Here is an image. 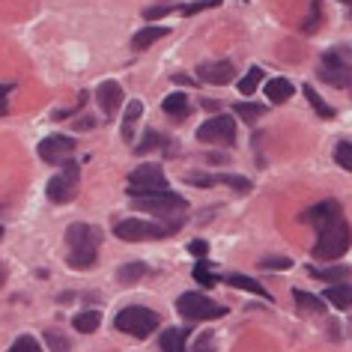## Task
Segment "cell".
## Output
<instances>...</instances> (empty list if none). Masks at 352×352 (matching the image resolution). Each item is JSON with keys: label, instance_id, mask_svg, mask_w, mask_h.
Masks as SVG:
<instances>
[{"label": "cell", "instance_id": "6da1fadb", "mask_svg": "<svg viewBox=\"0 0 352 352\" xmlns=\"http://www.w3.org/2000/svg\"><path fill=\"white\" fill-rule=\"evenodd\" d=\"M302 221L314 224L320 239H316V248H314V257L316 260H340L346 254L349 242H352V233H349V224L343 221V212H340V204L338 200H322V204L311 206L307 212L302 215Z\"/></svg>", "mask_w": 352, "mask_h": 352}, {"label": "cell", "instance_id": "7a4b0ae2", "mask_svg": "<svg viewBox=\"0 0 352 352\" xmlns=\"http://www.w3.org/2000/svg\"><path fill=\"white\" fill-rule=\"evenodd\" d=\"M66 242H69V257L66 263L78 272H87L96 266V257H99V245H102V230L93 224H69L66 230Z\"/></svg>", "mask_w": 352, "mask_h": 352}, {"label": "cell", "instance_id": "3957f363", "mask_svg": "<svg viewBox=\"0 0 352 352\" xmlns=\"http://www.w3.org/2000/svg\"><path fill=\"white\" fill-rule=\"evenodd\" d=\"M173 230H179V224H153L140 221V218H126V221L113 224V236L122 242H146V239H164Z\"/></svg>", "mask_w": 352, "mask_h": 352}, {"label": "cell", "instance_id": "277c9868", "mask_svg": "<svg viewBox=\"0 0 352 352\" xmlns=\"http://www.w3.org/2000/svg\"><path fill=\"white\" fill-rule=\"evenodd\" d=\"M117 331H126L131 338H149L155 329H158V314L149 311V307H140V305H131V307H122L117 314Z\"/></svg>", "mask_w": 352, "mask_h": 352}, {"label": "cell", "instance_id": "5b68a950", "mask_svg": "<svg viewBox=\"0 0 352 352\" xmlns=\"http://www.w3.org/2000/svg\"><path fill=\"white\" fill-rule=\"evenodd\" d=\"M78 186H81V167L75 162H63L60 173L48 179V200L51 204H69V200H75Z\"/></svg>", "mask_w": 352, "mask_h": 352}, {"label": "cell", "instance_id": "8992f818", "mask_svg": "<svg viewBox=\"0 0 352 352\" xmlns=\"http://www.w3.org/2000/svg\"><path fill=\"white\" fill-rule=\"evenodd\" d=\"M158 191H167V176L158 164H140L129 173V197L158 195Z\"/></svg>", "mask_w": 352, "mask_h": 352}, {"label": "cell", "instance_id": "52a82bcc", "mask_svg": "<svg viewBox=\"0 0 352 352\" xmlns=\"http://www.w3.org/2000/svg\"><path fill=\"white\" fill-rule=\"evenodd\" d=\"M131 204L140 212H153L158 218H167V215H176V212H186L188 204L186 197L173 195V191H158V195H140V197H131Z\"/></svg>", "mask_w": 352, "mask_h": 352}, {"label": "cell", "instance_id": "ba28073f", "mask_svg": "<svg viewBox=\"0 0 352 352\" xmlns=\"http://www.w3.org/2000/svg\"><path fill=\"white\" fill-rule=\"evenodd\" d=\"M176 311L186 316L188 322H197V320H215V316H224L227 307L209 302V298L200 296V293H182L179 298H176Z\"/></svg>", "mask_w": 352, "mask_h": 352}, {"label": "cell", "instance_id": "9c48e42d", "mask_svg": "<svg viewBox=\"0 0 352 352\" xmlns=\"http://www.w3.org/2000/svg\"><path fill=\"white\" fill-rule=\"evenodd\" d=\"M197 140H204V144L230 146L236 140V120L233 117H212V120H206L204 126L197 129Z\"/></svg>", "mask_w": 352, "mask_h": 352}, {"label": "cell", "instance_id": "30bf717a", "mask_svg": "<svg viewBox=\"0 0 352 352\" xmlns=\"http://www.w3.org/2000/svg\"><path fill=\"white\" fill-rule=\"evenodd\" d=\"M316 75H320V81L331 84V87H340V90L352 84V69H349V63H343L338 54H325L320 60V69H316Z\"/></svg>", "mask_w": 352, "mask_h": 352}, {"label": "cell", "instance_id": "8fae6325", "mask_svg": "<svg viewBox=\"0 0 352 352\" xmlns=\"http://www.w3.org/2000/svg\"><path fill=\"white\" fill-rule=\"evenodd\" d=\"M72 153H75V140L69 135H48L45 140H39V158L48 164H63L69 162Z\"/></svg>", "mask_w": 352, "mask_h": 352}, {"label": "cell", "instance_id": "7c38bea8", "mask_svg": "<svg viewBox=\"0 0 352 352\" xmlns=\"http://www.w3.org/2000/svg\"><path fill=\"white\" fill-rule=\"evenodd\" d=\"M197 78L204 84H212V87H224V84H230L233 78H236V69L233 63H227V60H218V63H204L197 69Z\"/></svg>", "mask_w": 352, "mask_h": 352}, {"label": "cell", "instance_id": "4fadbf2b", "mask_svg": "<svg viewBox=\"0 0 352 352\" xmlns=\"http://www.w3.org/2000/svg\"><path fill=\"white\" fill-rule=\"evenodd\" d=\"M96 102L104 113H117V108L122 104V87L117 81H102L96 90Z\"/></svg>", "mask_w": 352, "mask_h": 352}, {"label": "cell", "instance_id": "5bb4252c", "mask_svg": "<svg viewBox=\"0 0 352 352\" xmlns=\"http://www.w3.org/2000/svg\"><path fill=\"white\" fill-rule=\"evenodd\" d=\"M322 298L331 302L334 307H340V311H349L352 307V284H331L322 293Z\"/></svg>", "mask_w": 352, "mask_h": 352}, {"label": "cell", "instance_id": "9a60e30c", "mask_svg": "<svg viewBox=\"0 0 352 352\" xmlns=\"http://www.w3.org/2000/svg\"><path fill=\"white\" fill-rule=\"evenodd\" d=\"M162 108L167 117H173V120H182V117H188V93H170L167 99L162 102Z\"/></svg>", "mask_w": 352, "mask_h": 352}, {"label": "cell", "instance_id": "2e32d148", "mask_svg": "<svg viewBox=\"0 0 352 352\" xmlns=\"http://www.w3.org/2000/svg\"><path fill=\"white\" fill-rule=\"evenodd\" d=\"M266 96H269L272 104H284L289 96H293V84H289L287 78H272L266 84Z\"/></svg>", "mask_w": 352, "mask_h": 352}, {"label": "cell", "instance_id": "e0dca14e", "mask_svg": "<svg viewBox=\"0 0 352 352\" xmlns=\"http://www.w3.org/2000/svg\"><path fill=\"white\" fill-rule=\"evenodd\" d=\"M158 346H162V352H186V331L182 329H164Z\"/></svg>", "mask_w": 352, "mask_h": 352}, {"label": "cell", "instance_id": "ac0fdd59", "mask_svg": "<svg viewBox=\"0 0 352 352\" xmlns=\"http://www.w3.org/2000/svg\"><path fill=\"white\" fill-rule=\"evenodd\" d=\"M167 33H170L167 28H144V30H138V33H135V39H131V45H135L138 51H144V48L153 45V42L164 39Z\"/></svg>", "mask_w": 352, "mask_h": 352}, {"label": "cell", "instance_id": "d6986e66", "mask_svg": "<svg viewBox=\"0 0 352 352\" xmlns=\"http://www.w3.org/2000/svg\"><path fill=\"white\" fill-rule=\"evenodd\" d=\"M72 325H75V331H81V334H93L102 325V314L99 311H81V314H75Z\"/></svg>", "mask_w": 352, "mask_h": 352}, {"label": "cell", "instance_id": "ffe728a7", "mask_svg": "<svg viewBox=\"0 0 352 352\" xmlns=\"http://www.w3.org/2000/svg\"><path fill=\"white\" fill-rule=\"evenodd\" d=\"M144 117V104H140L138 99L135 102H129V108H126V117H122V138L131 140V135H135V122Z\"/></svg>", "mask_w": 352, "mask_h": 352}, {"label": "cell", "instance_id": "44dd1931", "mask_svg": "<svg viewBox=\"0 0 352 352\" xmlns=\"http://www.w3.org/2000/svg\"><path fill=\"white\" fill-rule=\"evenodd\" d=\"M146 272L149 269L144 266V263H126V266L117 269V280H120V284H135V280H140Z\"/></svg>", "mask_w": 352, "mask_h": 352}, {"label": "cell", "instance_id": "7402d4cb", "mask_svg": "<svg viewBox=\"0 0 352 352\" xmlns=\"http://www.w3.org/2000/svg\"><path fill=\"white\" fill-rule=\"evenodd\" d=\"M227 284L236 287V289H245V293H254V296H260V298H272L266 289L257 284V280H251V278H245V275H230V278H227Z\"/></svg>", "mask_w": 352, "mask_h": 352}, {"label": "cell", "instance_id": "603a6c76", "mask_svg": "<svg viewBox=\"0 0 352 352\" xmlns=\"http://www.w3.org/2000/svg\"><path fill=\"white\" fill-rule=\"evenodd\" d=\"M293 298H296V305L302 307L305 314H322V311H325V307H322V298H316V296H311V293H305V289H296Z\"/></svg>", "mask_w": 352, "mask_h": 352}, {"label": "cell", "instance_id": "cb8c5ba5", "mask_svg": "<svg viewBox=\"0 0 352 352\" xmlns=\"http://www.w3.org/2000/svg\"><path fill=\"white\" fill-rule=\"evenodd\" d=\"M320 21H322V0H311V12L305 15L302 30L305 33H316L320 30Z\"/></svg>", "mask_w": 352, "mask_h": 352}, {"label": "cell", "instance_id": "d4e9b609", "mask_svg": "<svg viewBox=\"0 0 352 352\" xmlns=\"http://www.w3.org/2000/svg\"><path fill=\"white\" fill-rule=\"evenodd\" d=\"M236 117H242L245 122H257L260 117H266V108L254 104V102H239L236 104Z\"/></svg>", "mask_w": 352, "mask_h": 352}, {"label": "cell", "instance_id": "484cf974", "mask_svg": "<svg viewBox=\"0 0 352 352\" xmlns=\"http://www.w3.org/2000/svg\"><path fill=\"white\" fill-rule=\"evenodd\" d=\"M305 99H307V102H311V104H314V111H316V113H320V117H322V120H331V117H334V111H331V108H329V104H325V102H322V96H320V93H316V90H314V87H305Z\"/></svg>", "mask_w": 352, "mask_h": 352}, {"label": "cell", "instance_id": "4316f807", "mask_svg": "<svg viewBox=\"0 0 352 352\" xmlns=\"http://www.w3.org/2000/svg\"><path fill=\"white\" fill-rule=\"evenodd\" d=\"M260 81H263V69H260V66H251L248 75L239 78V93H254Z\"/></svg>", "mask_w": 352, "mask_h": 352}, {"label": "cell", "instance_id": "83f0119b", "mask_svg": "<svg viewBox=\"0 0 352 352\" xmlns=\"http://www.w3.org/2000/svg\"><path fill=\"white\" fill-rule=\"evenodd\" d=\"M45 343H48L51 352H69V349H72V343H69L66 334H60V331H54V329L45 331Z\"/></svg>", "mask_w": 352, "mask_h": 352}, {"label": "cell", "instance_id": "f1b7e54d", "mask_svg": "<svg viewBox=\"0 0 352 352\" xmlns=\"http://www.w3.org/2000/svg\"><path fill=\"white\" fill-rule=\"evenodd\" d=\"M334 158H338V164L343 167V170L352 173V144L349 140H340L338 149H334Z\"/></svg>", "mask_w": 352, "mask_h": 352}, {"label": "cell", "instance_id": "f546056e", "mask_svg": "<svg viewBox=\"0 0 352 352\" xmlns=\"http://www.w3.org/2000/svg\"><path fill=\"white\" fill-rule=\"evenodd\" d=\"M316 278H322V280H338V278H349L352 275V269H346V266H334V269H311Z\"/></svg>", "mask_w": 352, "mask_h": 352}, {"label": "cell", "instance_id": "4dcf8cb0", "mask_svg": "<svg viewBox=\"0 0 352 352\" xmlns=\"http://www.w3.org/2000/svg\"><path fill=\"white\" fill-rule=\"evenodd\" d=\"M6 352H42V346H39V340H33V338H30V334H21V338L15 340Z\"/></svg>", "mask_w": 352, "mask_h": 352}, {"label": "cell", "instance_id": "1f68e13d", "mask_svg": "<svg viewBox=\"0 0 352 352\" xmlns=\"http://www.w3.org/2000/svg\"><path fill=\"white\" fill-rule=\"evenodd\" d=\"M195 280L197 284H204V287H212V284H218V278L209 272V263L206 260H200L197 266H195Z\"/></svg>", "mask_w": 352, "mask_h": 352}, {"label": "cell", "instance_id": "d6a6232c", "mask_svg": "<svg viewBox=\"0 0 352 352\" xmlns=\"http://www.w3.org/2000/svg\"><path fill=\"white\" fill-rule=\"evenodd\" d=\"M162 140H164V138L158 135V131H153V129H149L146 135H144V144H138V146H135V153H138V155H144V153H149V149L162 146Z\"/></svg>", "mask_w": 352, "mask_h": 352}, {"label": "cell", "instance_id": "836d02e7", "mask_svg": "<svg viewBox=\"0 0 352 352\" xmlns=\"http://www.w3.org/2000/svg\"><path fill=\"white\" fill-rule=\"evenodd\" d=\"M215 182H224V186H233L236 191H251V182L245 179V176H230V173H224V176H215Z\"/></svg>", "mask_w": 352, "mask_h": 352}, {"label": "cell", "instance_id": "e575fe53", "mask_svg": "<svg viewBox=\"0 0 352 352\" xmlns=\"http://www.w3.org/2000/svg\"><path fill=\"white\" fill-rule=\"evenodd\" d=\"M176 10V6H170V3H162V6H149V10L144 12V19L146 21H155V19H164V15H170Z\"/></svg>", "mask_w": 352, "mask_h": 352}, {"label": "cell", "instance_id": "d590c367", "mask_svg": "<svg viewBox=\"0 0 352 352\" xmlns=\"http://www.w3.org/2000/svg\"><path fill=\"white\" fill-rule=\"evenodd\" d=\"M221 0H200V3H188V6H182V15H195V12H204V10H209V6H218Z\"/></svg>", "mask_w": 352, "mask_h": 352}, {"label": "cell", "instance_id": "8d00e7d4", "mask_svg": "<svg viewBox=\"0 0 352 352\" xmlns=\"http://www.w3.org/2000/svg\"><path fill=\"white\" fill-rule=\"evenodd\" d=\"M260 266L263 269H289V266H293V260H287V257H266V260H260Z\"/></svg>", "mask_w": 352, "mask_h": 352}, {"label": "cell", "instance_id": "74e56055", "mask_svg": "<svg viewBox=\"0 0 352 352\" xmlns=\"http://www.w3.org/2000/svg\"><path fill=\"white\" fill-rule=\"evenodd\" d=\"M191 352H215V340H212V334H200V338H197V343H195V349H191Z\"/></svg>", "mask_w": 352, "mask_h": 352}, {"label": "cell", "instance_id": "f35d334b", "mask_svg": "<svg viewBox=\"0 0 352 352\" xmlns=\"http://www.w3.org/2000/svg\"><path fill=\"white\" fill-rule=\"evenodd\" d=\"M6 111H10V87L0 84V117H6Z\"/></svg>", "mask_w": 352, "mask_h": 352}, {"label": "cell", "instance_id": "ab89813d", "mask_svg": "<svg viewBox=\"0 0 352 352\" xmlns=\"http://www.w3.org/2000/svg\"><path fill=\"white\" fill-rule=\"evenodd\" d=\"M188 251L195 254L197 260H206V242H204V239H195V242L188 245Z\"/></svg>", "mask_w": 352, "mask_h": 352}, {"label": "cell", "instance_id": "60d3db41", "mask_svg": "<svg viewBox=\"0 0 352 352\" xmlns=\"http://www.w3.org/2000/svg\"><path fill=\"white\" fill-rule=\"evenodd\" d=\"M173 81H176V84H188V87H191V84H195V81H191V78H186V75H176V78H173Z\"/></svg>", "mask_w": 352, "mask_h": 352}, {"label": "cell", "instance_id": "b9f144b4", "mask_svg": "<svg viewBox=\"0 0 352 352\" xmlns=\"http://www.w3.org/2000/svg\"><path fill=\"white\" fill-rule=\"evenodd\" d=\"M340 3H346V6H349V12H352V0H340Z\"/></svg>", "mask_w": 352, "mask_h": 352}, {"label": "cell", "instance_id": "7bdbcfd3", "mask_svg": "<svg viewBox=\"0 0 352 352\" xmlns=\"http://www.w3.org/2000/svg\"><path fill=\"white\" fill-rule=\"evenodd\" d=\"M0 239H3V227H0Z\"/></svg>", "mask_w": 352, "mask_h": 352}]
</instances>
